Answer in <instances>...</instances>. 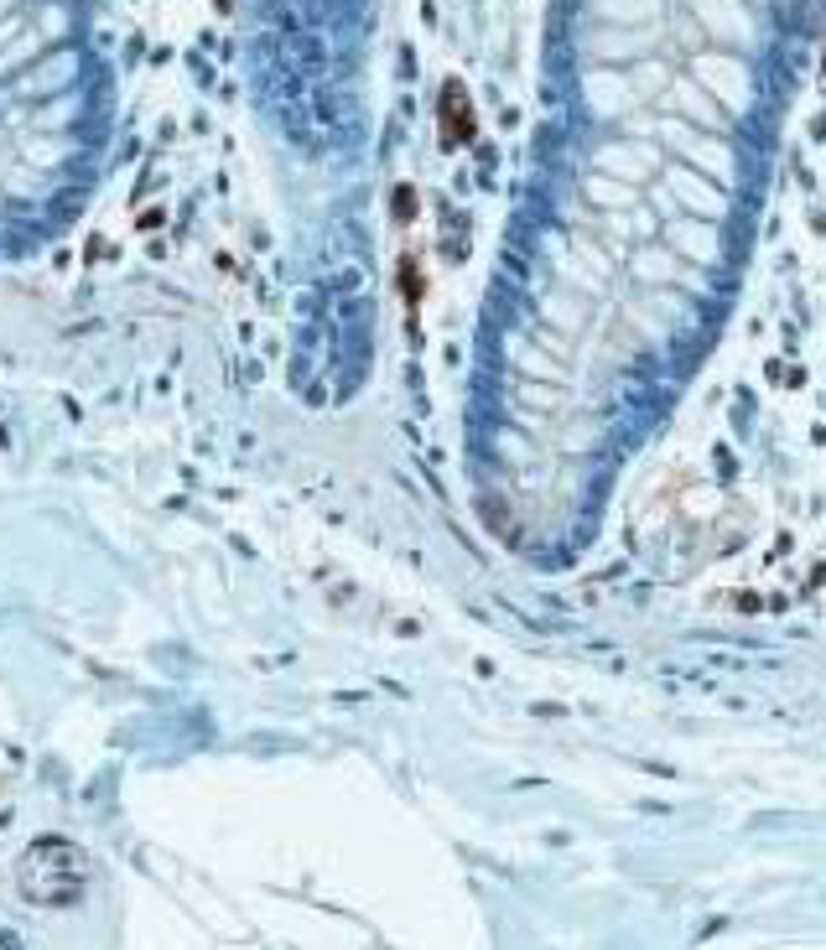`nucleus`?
Returning <instances> with one entry per match:
<instances>
[{"instance_id": "1", "label": "nucleus", "mask_w": 826, "mask_h": 950, "mask_svg": "<svg viewBox=\"0 0 826 950\" xmlns=\"http://www.w3.org/2000/svg\"><path fill=\"white\" fill-rule=\"evenodd\" d=\"M479 135V120H474V105H468V94H463V84H447L442 88V141L447 146H468Z\"/></svg>"}, {"instance_id": "2", "label": "nucleus", "mask_w": 826, "mask_h": 950, "mask_svg": "<svg viewBox=\"0 0 826 950\" xmlns=\"http://www.w3.org/2000/svg\"><path fill=\"white\" fill-rule=\"evenodd\" d=\"M400 291H406V302H421V291H427V281L416 276V260H400Z\"/></svg>"}, {"instance_id": "3", "label": "nucleus", "mask_w": 826, "mask_h": 950, "mask_svg": "<svg viewBox=\"0 0 826 950\" xmlns=\"http://www.w3.org/2000/svg\"><path fill=\"white\" fill-rule=\"evenodd\" d=\"M395 208H400L395 218H416V214H411V208H416V193H411V188H395Z\"/></svg>"}, {"instance_id": "4", "label": "nucleus", "mask_w": 826, "mask_h": 950, "mask_svg": "<svg viewBox=\"0 0 826 950\" xmlns=\"http://www.w3.org/2000/svg\"><path fill=\"white\" fill-rule=\"evenodd\" d=\"M229 5H235V0H218V11H229Z\"/></svg>"}]
</instances>
